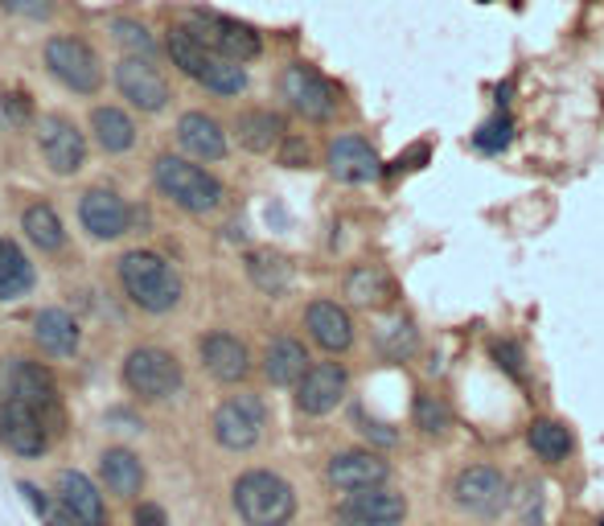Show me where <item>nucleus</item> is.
Returning a JSON list of instances; mask_svg holds the SVG:
<instances>
[{"label":"nucleus","instance_id":"obj_14","mask_svg":"<svg viewBox=\"0 0 604 526\" xmlns=\"http://www.w3.org/2000/svg\"><path fill=\"white\" fill-rule=\"evenodd\" d=\"M0 445L13 457H41L50 448V424L21 399L4 395L0 399Z\"/></svg>","mask_w":604,"mask_h":526},{"label":"nucleus","instance_id":"obj_37","mask_svg":"<svg viewBox=\"0 0 604 526\" xmlns=\"http://www.w3.org/2000/svg\"><path fill=\"white\" fill-rule=\"evenodd\" d=\"M511 136H514L511 116H494L489 123H482V128H477V136H473V145H477L482 152H502L506 145H511Z\"/></svg>","mask_w":604,"mask_h":526},{"label":"nucleus","instance_id":"obj_42","mask_svg":"<svg viewBox=\"0 0 604 526\" xmlns=\"http://www.w3.org/2000/svg\"><path fill=\"white\" fill-rule=\"evenodd\" d=\"M363 433L370 436V440H378V445H387V448H390V445H399V433H390L387 424H366Z\"/></svg>","mask_w":604,"mask_h":526},{"label":"nucleus","instance_id":"obj_17","mask_svg":"<svg viewBox=\"0 0 604 526\" xmlns=\"http://www.w3.org/2000/svg\"><path fill=\"white\" fill-rule=\"evenodd\" d=\"M349 375L341 363H313L296 383V411L300 416H329L346 399Z\"/></svg>","mask_w":604,"mask_h":526},{"label":"nucleus","instance_id":"obj_23","mask_svg":"<svg viewBox=\"0 0 604 526\" xmlns=\"http://www.w3.org/2000/svg\"><path fill=\"white\" fill-rule=\"evenodd\" d=\"M58 502L62 510L70 514L75 526H108V506H103V494L91 486V477L67 469L58 477Z\"/></svg>","mask_w":604,"mask_h":526},{"label":"nucleus","instance_id":"obj_26","mask_svg":"<svg viewBox=\"0 0 604 526\" xmlns=\"http://www.w3.org/2000/svg\"><path fill=\"white\" fill-rule=\"evenodd\" d=\"M91 136L95 145L111 157H120V152H132L140 132H136V120L128 116L123 108H95L91 111Z\"/></svg>","mask_w":604,"mask_h":526},{"label":"nucleus","instance_id":"obj_9","mask_svg":"<svg viewBox=\"0 0 604 526\" xmlns=\"http://www.w3.org/2000/svg\"><path fill=\"white\" fill-rule=\"evenodd\" d=\"M448 494L457 502V510L473 514V518H497L511 502V482L494 465H469V469H461L453 477Z\"/></svg>","mask_w":604,"mask_h":526},{"label":"nucleus","instance_id":"obj_13","mask_svg":"<svg viewBox=\"0 0 604 526\" xmlns=\"http://www.w3.org/2000/svg\"><path fill=\"white\" fill-rule=\"evenodd\" d=\"M116 87H120V95L136 111H165L169 99H174L161 67L136 54H120V62H116Z\"/></svg>","mask_w":604,"mask_h":526},{"label":"nucleus","instance_id":"obj_18","mask_svg":"<svg viewBox=\"0 0 604 526\" xmlns=\"http://www.w3.org/2000/svg\"><path fill=\"white\" fill-rule=\"evenodd\" d=\"M390 477V465L378 453L370 448H346V453H337L329 460V469H325V482L341 494H358V489H375V486H387Z\"/></svg>","mask_w":604,"mask_h":526},{"label":"nucleus","instance_id":"obj_12","mask_svg":"<svg viewBox=\"0 0 604 526\" xmlns=\"http://www.w3.org/2000/svg\"><path fill=\"white\" fill-rule=\"evenodd\" d=\"M403 518H407V498L387 486L346 494L334 510L337 526H403Z\"/></svg>","mask_w":604,"mask_h":526},{"label":"nucleus","instance_id":"obj_28","mask_svg":"<svg viewBox=\"0 0 604 526\" xmlns=\"http://www.w3.org/2000/svg\"><path fill=\"white\" fill-rule=\"evenodd\" d=\"M346 297L358 309H387L390 300H395V284H390V276L383 268L363 264V268H354L346 276Z\"/></svg>","mask_w":604,"mask_h":526},{"label":"nucleus","instance_id":"obj_21","mask_svg":"<svg viewBox=\"0 0 604 526\" xmlns=\"http://www.w3.org/2000/svg\"><path fill=\"white\" fill-rule=\"evenodd\" d=\"M329 173L337 181H346V186H366V181H375L383 173V165H378V152L366 145L363 136H337L329 145Z\"/></svg>","mask_w":604,"mask_h":526},{"label":"nucleus","instance_id":"obj_6","mask_svg":"<svg viewBox=\"0 0 604 526\" xmlns=\"http://www.w3.org/2000/svg\"><path fill=\"white\" fill-rule=\"evenodd\" d=\"M46 70L55 75L67 91L75 95H95L99 82H103V67H99V54L95 46H87L82 38H70V33H55L46 41Z\"/></svg>","mask_w":604,"mask_h":526},{"label":"nucleus","instance_id":"obj_41","mask_svg":"<svg viewBox=\"0 0 604 526\" xmlns=\"http://www.w3.org/2000/svg\"><path fill=\"white\" fill-rule=\"evenodd\" d=\"M280 157H284V165H293V169H300V165H309V149H305L300 140H288Z\"/></svg>","mask_w":604,"mask_h":526},{"label":"nucleus","instance_id":"obj_34","mask_svg":"<svg viewBox=\"0 0 604 526\" xmlns=\"http://www.w3.org/2000/svg\"><path fill=\"white\" fill-rule=\"evenodd\" d=\"M111 41L120 46L123 54H136V58H148V62H157V38L148 33V26L132 21V17H120V21H111Z\"/></svg>","mask_w":604,"mask_h":526},{"label":"nucleus","instance_id":"obj_35","mask_svg":"<svg viewBox=\"0 0 604 526\" xmlns=\"http://www.w3.org/2000/svg\"><path fill=\"white\" fill-rule=\"evenodd\" d=\"M419 346L416 329H412V321H390L378 329V350L387 354V358H395V363H403V358H412Z\"/></svg>","mask_w":604,"mask_h":526},{"label":"nucleus","instance_id":"obj_16","mask_svg":"<svg viewBox=\"0 0 604 526\" xmlns=\"http://www.w3.org/2000/svg\"><path fill=\"white\" fill-rule=\"evenodd\" d=\"M38 149L41 161L50 165L55 173L70 177L79 173L82 161H87V136L79 132V123L67 120V116H46L38 123Z\"/></svg>","mask_w":604,"mask_h":526},{"label":"nucleus","instance_id":"obj_40","mask_svg":"<svg viewBox=\"0 0 604 526\" xmlns=\"http://www.w3.org/2000/svg\"><path fill=\"white\" fill-rule=\"evenodd\" d=\"M494 354H497V363L506 366L514 378H523V358H518V350H514V341H494Z\"/></svg>","mask_w":604,"mask_h":526},{"label":"nucleus","instance_id":"obj_27","mask_svg":"<svg viewBox=\"0 0 604 526\" xmlns=\"http://www.w3.org/2000/svg\"><path fill=\"white\" fill-rule=\"evenodd\" d=\"M99 473H103V486L120 498H136L145 489V465L132 448H108L99 460Z\"/></svg>","mask_w":604,"mask_h":526},{"label":"nucleus","instance_id":"obj_33","mask_svg":"<svg viewBox=\"0 0 604 526\" xmlns=\"http://www.w3.org/2000/svg\"><path fill=\"white\" fill-rule=\"evenodd\" d=\"M526 440H531V448H535L538 460H564L567 453H572V433H567L560 419H535L531 424V433H526Z\"/></svg>","mask_w":604,"mask_h":526},{"label":"nucleus","instance_id":"obj_22","mask_svg":"<svg viewBox=\"0 0 604 526\" xmlns=\"http://www.w3.org/2000/svg\"><path fill=\"white\" fill-rule=\"evenodd\" d=\"M305 329L325 354H346L354 346V321L337 300H313L305 309Z\"/></svg>","mask_w":604,"mask_h":526},{"label":"nucleus","instance_id":"obj_30","mask_svg":"<svg viewBox=\"0 0 604 526\" xmlns=\"http://www.w3.org/2000/svg\"><path fill=\"white\" fill-rule=\"evenodd\" d=\"M21 230H26V239L38 247V251H62V247H67V227H62L55 206H46V202L26 206Z\"/></svg>","mask_w":604,"mask_h":526},{"label":"nucleus","instance_id":"obj_4","mask_svg":"<svg viewBox=\"0 0 604 526\" xmlns=\"http://www.w3.org/2000/svg\"><path fill=\"white\" fill-rule=\"evenodd\" d=\"M152 181L161 189L165 198L189 215H210L222 206V181L215 173H206L201 165H194L189 157H174L165 152L152 161Z\"/></svg>","mask_w":604,"mask_h":526},{"label":"nucleus","instance_id":"obj_1","mask_svg":"<svg viewBox=\"0 0 604 526\" xmlns=\"http://www.w3.org/2000/svg\"><path fill=\"white\" fill-rule=\"evenodd\" d=\"M116 276H120L123 297L132 300L140 312H152V317L174 312L181 305V292H186L181 271L157 251H128L116 264Z\"/></svg>","mask_w":604,"mask_h":526},{"label":"nucleus","instance_id":"obj_20","mask_svg":"<svg viewBox=\"0 0 604 526\" xmlns=\"http://www.w3.org/2000/svg\"><path fill=\"white\" fill-rule=\"evenodd\" d=\"M177 145H181L189 161H222L227 157V132L206 111H186L177 120Z\"/></svg>","mask_w":604,"mask_h":526},{"label":"nucleus","instance_id":"obj_32","mask_svg":"<svg viewBox=\"0 0 604 526\" xmlns=\"http://www.w3.org/2000/svg\"><path fill=\"white\" fill-rule=\"evenodd\" d=\"M33 264L26 259V251L13 239H0V300H17L33 288Z\"/></svg>","mask_w":604,"mask_h":526},{"label":"nucleus","instance_id":"obj_31","mask_svg":"<svg viewBox=\"0 0 604 526\" xmlns=\"http://www.w3.org/2000/svg\"><path fill=\"white\" fill-rule=\"evenodd\" d=\"M247 280L256 284L264 297H284L293 288V264L276 251H251L247 256Z\"/></svg>","mask_w":604,"mask_h":526},{"label":"nucleus","instance_id":"obj_38","mask_svg":"<svg viewBox=\"0 0 604 526\" xmlns=\"http://www.w3.org/2000/svg\"><path fill=\"white\" fill-rule=\"evenodd\" d=\"M4 9L17 17H29V21H46L55 13V0H4Z\"/></svg>","mask_w":604,"mask_h":526},{"label":"nucleus","instance_id":"obj_5","mask_svg":"<svg viewBox=\"0 0 604 526\" xmlns=\"http://www.w3.org/2000/svg\"><path fill=\"white\" fill-rule=\"evenodd\" d=\"M181 363L174 354L161 350V346H136L128 358H123V387L145 399V404H165L181 391Z\"/></svg>","mask_w":604,"mask_h":526},{"label":"nucleus","instance_id":"obj_15","mask_svg":"<svg viewBox=\"0 0 604 526\" xmlns=\"http://www.w3.org/2000/svg\"><path fill=\"white\" fill-rule=\"evenodd\" d=\"M79 222L91 239L111 244V239H120V235L132 230V206L123 202L116 189L95 186L79 198Z\"/></svg>","mask_w":604,"mask_h":526},{"label":"nucleus","instance_id":"obj_8","mask_svg":"<svg viewBox=\"0 0 604 526\" xmlns=\"http://www.w3.org/2000/svg\"><path fill=\"white\" fill-rule=\"evenodd\" d=\"M4 395H13L26 407H33L50 428H62V395H58L55 375L41 363L13 358V363L4 366Z\"/></svg>","mask_w":604,"mask_h":526},{"label":"nucleus","instance_id":"obj_11","mask_svg":"<svg viewBox=\"0 0 604 526\" xmlns=\"http://www.w3.org/2000/svg\"><path fill=\"white\" fill-rule=\"evenodd\" d=\"M280 95L288 99V108H293L296 116H305V120H313V123L334 120L337 91L321 79V75H317V70L305 67V62H293V67L284 70Z\"/></svg>","mask_w":604,"mask_h":526},{"label":"nucleus","instance_id":"obj_39","mask_svg":"<svg viewBox=\"0 0 604 526\" xmlns=\"http://www.w3.org/2000/svg\"><path fill=\"white\" fill-rule=\"evenodd\" d=\"M132 526H169V518H165V510L157 502H140L132 514Z\"/></svg>","mask_w":604,"mask_h":526},{"label":"nucleus","instance_id":"obj_29","mask_svg":"<svg viewBox=\"0 0 604 526\" xmlns=\"http://www.w3.org/2000/svg\"><path fill=\"white\" fill-rule=\"evenodd\" d=\"M235 136L247 152H271L284 140V120L268 108L242 111L239 123H235Z\"/></svg>","mask_w":604,"mask_h":526},{"label":"nucleus","instance_id":"obj_24","mask_svg":"<svg viewBox=\"0 0 604 526\" xmlns=\"http://www.w3.org/2000/svg\"><path fill=\"white\" fill-rule=\"evenodd\" d=\"M33 341L41 346V354H50V358H70V354H79V341H82V325L75 321V312L58 309H41L33 317Z\"/></svg>","mask_w":604,"mask_h":526},{"label":"nucleus","instance_id":"obj_25","mask_svg":"<svg viewBox=\"0 0 604 526\" xmlns=\"http://www.w3.org/2000/svg\"><path fill=\"white\" fill-rule=\"evenodd\" d=\"M309 350H305V341L288 338V334H280V338L268 341V350H264V375H268L271 387H296L300 378H305V370H309Z\"/></svg>","mask_w":604,"mask_h":526},{"label":"nucleus","instance_id":"obj_3","mask_svg":"<svg viewBox=\"0 0 604 526\" xmlns=\"http://www.w3.org/2000/svg\"><path fill=\"white\" fill-rule=\"evenodd\" d=\"M230 498H235V514L242 518V526H288L296 514V489L271 469L242 473Z\"/></svg>","mask_w":604,"mask_h":526},{"label":"nucleus","instance_id":"obj_36","mask_svg":"<svg viewBox=\"0 0 604 526\" xmlns=\"http://www.w3.org/2000/svg\"><path fill=\"white\" fill-rule=\"evenodd\" d=\"M416 424L419 433L428 436H444L448 433V424H453V416H448V407H444V399H436V395H416Z\"/></svg>","mask_w":604,"mask_h":526},{"label":"nucleus","instance_id":"obj_7","mask_svg":"<svg viewBox=\"0 0 604 526\" xmlns=\"http://www.w3.org/2000/svg\"><path fill=\"white\" fill-rule=\"evenodd\" d=\"M215 440L230 453H247L264 440V428H268V407L259 395H230L215 407Z\"/></svg>","mask_w":604,"mask_h":526},{"label":"nucleus","instance_id":"obj_19","mask_svg":"<svg viewBox=\"0 0 604 526\" xmlns=\"http://www.w3.org/2000/svg\"><path fill=\"white\" fill-rule=\"evenodd\" d=\"M198 354H201L206 375L215 378V383H242V378L251 375V354H247V346H242L235 334H227V329L206 334Z\"/></svg>","mask_w":604,"mask_h":526},{"label":"nucleus","instance_id":"obj_43","mask_svg":"<svg viewBox=\"0 0 604 526\" xmlns=\"http://www.w3.org/2000/svg\"><path fill=\"white\" fill-rule=\"evenodd\" d=\"M0 9H4V0H0Z\"/></svg>","mask_w":604,"mask_h":526},{"label":"nucleus","instance_id":"obj_10","mask_svg":"<svg viewBox=\"0 0 604 526\" xmlns=\"http://www.w3.org/2000/svg\"><path fill=\"white\" fill-rule=\"evenodd\" d=\"M186 29L194 38H201L210 50H218L230 62H251V58L264 54V38L247 21H235V17H218V13H189Z\"/></svg>","mask_w":604,"mask_h":526},{"label":"nucleus","instance_id":"obj_2","mask_svg":"<svg viewBox=\"0 0 604 526\" xmlns=\"http://www.w3.org/2000/svg\"><path fill=\"white\" fill-rule=\"evenodd\" d=\"M165 50L174 58V67L186 75V79L201 82L206 91L215 95H239L247 91V70L242 62H230L218 50H210L201 38H194L186 26H174L165 33Z\"/></svg>","mask_w":604,"mask_h":526},{"label":"nucleus","instance_id":"obj_44","mask_svg":"<svg viewBox=\"0 0 604 526\" xmlns=\"http://www.w3.org/2000/svg\"><path fill=\"white\" fill-rule=\"evenodd\" d=\"M601 526H604V518H601Z\"/></svg>","mask_w":604,"mask_h":526}]
</instances>
